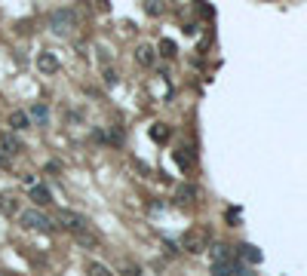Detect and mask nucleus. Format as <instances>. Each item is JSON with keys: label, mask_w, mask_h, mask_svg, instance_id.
<instances>
[{"label": "nucleus", "mask_w": 307, "mask_h": 276, "mask_svg": "<svg viewBox=\"0 0 307 276\" xmlns=\"http://www.w3.org/2000/svg\"><path fill=\"white\" fill-rule=\"evenodd\" d=\"M74 28H77V12H74V9L62 6V9H52V12H49V31H52V34L65 37V34H71Z\"/></svg>", "instance_id": "f257e3e1"}, {"label": "nucleus", "mask_w": 307, "mask_h": 276, "mask_svg": "<svg viewBox=\"0 0 307 276\" xmlns=\"http://www.w3.org/2000/svg\"><path fill=\"white\" fill-rule=\"evenodd\" d=\"M206 243H209V230L191 227V230H185V233H181L178 249H185V252H191V255H200V252L206 249Z\"/></svg>", "instance_id": "f03ea898"}, {"label": "nucleus", "mask_w": 307, "mask_h": 276, "mask_svg": "<svg viewBox=\"0 0 307 276\" xmlns=\"http://www.w3.org/2000/svg\"><path fill=\"white\" fill-rule=\"evenodd\" d=\"M22 227L25 230H37V233H49L55 227V221H49L40 209H25L22 212Z\"/></svg>", "instance_id": "7ed1b4c3"}, {"label": "nucleus", "mask_w": 307, "mask_h": 276, "mask_svg": "<svg viewBox=\"0 0 307 276\" xmlns=\"http://www.w3.org/2000/svg\"><path fill=\"white\" fill-rule=\"evenodd\" d=\"M55 224L65 227V230H71V233H80V230L89 227L86 215H80V212H74V209H58V212H55Z\"/></svg>", "instance_id": "20e7f679"}, {"label": "nucleus", "mask_w": 307, "mask_h": 276, "mask_svg": "<svg viewBox=\"0 0 307 276\" xmlns=\"http://www.w3.org/2000/svg\"><path fill=\"white\" fill-rule=\"evenodd\" d=\"M22 151V141L12 135V132H0V160H9Z\"/></svg>", "instance_id": "39448f33"}, {"label": "nucleus", "mask_w": 307, "mask_h": 276, "mask_svg": "<svg viewBox=\"0 0 307 276\" xmlns=\"http://www.w3.org/2000/svg\"><path fill=\"white\" fill-rule=\"evenodd\" d=\"M135 61H138V65H145V68H151V65L157 61V46H151V43H141V46L135 49Z\"/></svg>", "instance_id": "423d86ee"}, {"label": "nucleus", "mask_w": 307, "mask_h": 276, "mask_svg": "<svg viewBox=\"0 0 307 276\" xmlns=\"http://www.w3.org/2000/svg\"><path fill=\"white\" fill-rule=\"evenodd\" d=\"M209 255H212V264H228V261H234V252H231V246H224V243H215V246L209 249Z\"/></svg>", "instance_id": "0eeeda50"}, {"label": "nucleus", "mask_w": 307, "mask_h": 276, "mask_svg": "<svg viewBox=\"0 0 307 276\" xmlns=\"http://www.w3.org/2000/svg\"><path fill=\"white\" fill-rule=\"evenodd\" d=\"M37 68H40L43 74H55V71H58V58H55L52 52H40V55H37Z\"/></svg>", "instance_id": "6e6552de"}, {"label": "nucleus", "mask_w": 307, "mask_h": 276, "mask_svg": "<svg viewBox=\"0 0 307 276\" xmlns=\"http://www.w3.org/2000/svg\"><path fill=\"white\" fill-rule=\"evenodd\" d=\"M6 123H9V126L18 132V129H28V126H31V117H28V111H12Z\"/></svg>", "instance_id": "1a4fd4ad"}, {"label": "nucleus", "mask_w": 307, "mask_h": 276, "mask_svg": "<svg viewBox=\"0 0 307 276\" xmlns=\"http://www.w3.org/2000/svg\"><path fill=\"white\" fill-rule=\"evenodd\" d=\"M175 197H178V203H194V200L200 197V190H197L194 184H181V187L175 190Z\"/></svg>", "instance_id": "9d476101"}, {"label": "nucleus", "mask_w": 307, "mask_h": 276, "mask_svg": "<svg viewBox=\"0 0 307 276\" xmlns=\"http://www.w3.org/2000/svg\"><path fill=\"white\" fill-rule=\"evenodd\" d=\"M172 160H175L181 169H191V166H194V154H191V147H181V151H175V154H172Z\"/></svg>", "instance_id": "9b49d317"}, {"label": "nucleus", "mask_w": 307, "mask_h": 276, "mask_svg": "<svg viewBox=\"0 0 307 276\" xmlns=\"http://www.w3.org/2000/svg\"><path fill=\"white\" fill-rule=\"evenodd\" d=\"M31 200H34L37 206H49V203H52V194H49L43 184H37V187L31 190Z\"/></svg>", "instance_id": "f8f14e48"}, {"label": "nucleus", "mask_w": 307, "mask_h": 276, "mask_svg": "<svg viewBox=\"0 0 307 276\" xmlns=\"http://www.w3.org/2000/svg\"><path fill=\"white\" fill-rule=\"evenodd\" d=\"M0 212H3V215H15V212H18V200L9 197V194H0Z\"/></svg>", "instance_id": "ddd939ff"}, {"label": "nucleus", "mask_w": 307, "mask_h": 276, "mask_svg": "<svg viewBox=\"0 0 307 276\" xmlns=\"http://www.w3.org/2000/svg\"><path fill=\"white\" fill-rule=\"evenodd\" d=\"M74 240H77V246H83V249H95V246H98V240H95L92 233H86V230L74 233Z\"/></svg>", "instance_id": "4468645a"}, {"label": "nucleus", "mask_w": 307, "mask_h": 276, "mask_svg": "<svg viewBox=\"0 0 307 276\" xmlns=\"http://www.w3.org/2000/svg\"><path fill=\"white\" fill-rule=\"evenodd\" d=\"M151 138L163 144V141L169 138V129H166V123H154V126H151Z\"/></svg>", "instance_id": "2eb2a0df"}, {"label": "nucleus", "mask_w": 307, "mask_h": 276, "mask_svg": "<svg viewBox=\"0 0 307 276\" xmlns=\"http://www.w3.org/2000/svg\"><path fill=\"white\" fill-rule=\"evenodd\" d=\"M240 255H243L246 261H252V264H261V252H258L255 246H240Z\"/></svg>", "instance_id": "dca6fc26"}, {"label": "nucleus", "mask_w": 307, "mask_h": 276, "mask_svg": "<svg viewBox=\"0 0 307 276\" xmlns=\"http://www.w3.org/2000/svg\"><path fill=\"white\" fill-rule=\"evenodd\" d=\"M157 49H160L163 55H169V58H172V55L178 52V46H175V40H169V37H163V40L157 43Z\"/></svg>", "instance_id": "f3484780"}, {"label": "nucleus", "mask_w": 307, "mask_h": 276, "mask_svg": "<svg viewBox=\"0 0 307 276\" xmlns=\"http://www.w3.org/2000/svg\"><path fill=\"white\" fill-rule=\"evenodd\" d=\"M237 270V261H228V264H212V273L215 276H234Z\"/></svg>", "instance_id": "a211bd4d"}, {"label": "nucleus", "mask_w": 307, "mask_h": 276, "mask_svg": "<svg viewBox=\"0 0 307 276\" xmlns=\"http://www.w3.org/2000/svg\"><path fill=\"white\" fill-rule=\"evenodd\" d=\"M86 273L89 276H114L105 264H98V261H89V264H86Z\"/></svg>", "instance_id": "6ab92c4d"}, {"label": "nucleus", "mask_w": 307, "mask_h": 276, "mask_svg": "<svg viewBox=\"0 0 307 276\" xmlns=\"http://www.w3.org/2000/svg\"><path fill=\"white\" fill-rule=\"evenodd\" d=\"M120 273L123 276H141V267H138L135 261H123V264H120Z\"/></svg>", "instance_id": "aec40b11"}, {"label": "nucleus", "mask_w": 307, "mask_h": 276, "mask_svg": "<svg viewBox=\"0 0 307 276\" xmlns=\"http://www.w3.org/2000/svg\"><path fill=\"white\" fill-rule=\"evenodd\" d=\"M28 117H31V120H37V123H46V104H34Z\"/></svg>", "instance_id": "412c9836"}, {"label": "nucleus", "mask_w": 307, "mask_h": 276, "mask_svg": "<svg viewBox=\"0 0 307 276\" xmlns=\"http://www.w3.org/2000/svg\"><path fill=\"white\" fill-rule=\"evenodd\" d=\"M117 80H120L117 71H114V68H105V83H108V86H117Z\"/></svg>", "instance_id": "4be33fe9"}, {"label": "nucleus", "mask_w": 307, "mask_h": 276, "mask_svg": "<svg viewBox=\"0 0 307 276\" xmlns=\"http://www.w3.org/2000/svg\"><path fill=\"white\" fill-rule=\"evenodd\" d=\"M22 184H25V187H31V190H34V187H37V175H25V178H22Z\"/></svg>", "instance_id": "5701e85b"}, {"label": "nucleus", "mask_w": 307, "mask_h": 276, "mask_svg": "<svg viewBox=\"0 0 307 276\" xmlns=\"http://www.w3.org/2000/svg\"><path fill=\"white\" fill-rule=\"evenodd\" d=\"M145 9H148V12H151V15H157V12H160V9H163V6H160V3H145Z\"/></svg>", "instance_id": "b1692460"}, {"label": "nucleus", "mask_w": 307, "mask_h": 276, "mask_svg": "<svg viewBox=\"0 0 307 276\" xmlns=\"http://www.w3.org/2000/svg\"><path fill=\"white\" fill-rule=\"evenodd\" d=\"M234 273H240V276H255L249 267H243V264H237V270H234Z\"/></svg>", "instance_id": "393cba45"}, {"label": "nucleus", "mask_w": 307, "mask_h": 276, "mask_svg": "<svg viewBox=\"0 0 307 276\" xmlns=\"http://www.w3.org/2000/svg\"><path fill=\"white\" fill-rule=\"evenodd\" d=\"M0 276H9V273H0Z\"/></svg>", "instance_id": "a878e982"}]
</instances>
